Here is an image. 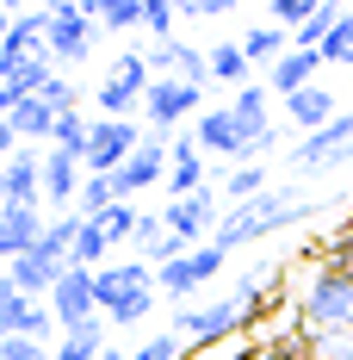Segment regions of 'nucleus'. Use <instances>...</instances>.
Listing matches in <instances>:
<instances>
[{
    "label": "nucleus",
    "instance_id": "f257e3e1",
    "mask_svg": "<svg viewBox=\"0 0 353 360\" xmlns=\"http://www.w3.org/2000/svg\"><path fill=\"white\" fill-rule=\"evenodd\" d=\"M317 205L304 199V193H260V199H248V205H236V212L217 224V249L229 255V249H248V243H260V236H273V230H285V224H298V217H310Z\"/></svg>",
    "mask_w": 353,
    "mask_h": 360
},
{
    "label": "nucleus",
    "instance_id": "f03ea898",
    "mask_svg": "<svg viewBox=\"0 0 353 360\" xmlns=\"http://www.w3.org/2000/svg\"><path fill=\"white\" fill-rule=\"evenodd\" d=\"M298 317H304V335L317 342V354H322V348H335V335H341V329L353 335V280L341 274V267H328V261H322L317 280L304 286Z\"/></svg>",
    "mask_w": 353,
    "mask_h": 360
},
{
    "label": "nucleus",
    "instance_id": "7ed1b4c3",
    "mask_svg": "<svg viewBox=\"0 0 353 360\" xmlns=\"http://www.w3.org/2000/svg\"><path fill=\"white\" fill-rule=\"evenodd\" d=\"M149 56L142 50H118V63H112V75L100 81V94H93V106H100V118H131V112L142 106V94H149Z\"/></svg>",
    "mask_w": 353,
    "mask_h": 360
},
{
    "label": "nucleus",
    "instance_id": "20e7f679",
    "mask_svg": "<svg viewBox=\"0 0 353 360\" xmlns=\"http://www.w3.org/2000/svg\"><path fill=\"white\" fill-rule=\"evenodd\" d=\"M236 329H248V304H242V298H217V304H186V311L174 317V335H180V342H192V348H211V342L236 335Z\"/></svg>",
    "mask_w": 353,
    "mask_h": 360
},
{
    "label": "nucleus",
    "instance_id": "39448f33",
    "mask_svg": "<svg viewBox=\"0 0 353 360\" xmlns=\"http://www.w3.org/2000/svg\"><path fill=\"white\" fill-rule=\"evenodd\" d=\"M137 149H142V131L131 118H93V137H87L81 168H87V174H118Z\"/></svg>",
    "mask_w": 353,
    "mask_h": 360
},
{
    "label": "nucleus",
    "instance_id": "423d86ee",
    "mask_svg": "<svg viewBox=\"0 0 353 360\" xmlns=\"http://www.w3.org/2000/svg\"><path fill=\"white\" fill-rule=\"evenodd\" d=\"M93 37H100V25H93L81 6H69V0H56V6H50V37H44L50 63H87Z\"/></svg>",
    "mask_w": 353,
    "mask_h": 360
},
{
    "label": "nucleus",
    "instance_id": "0eeeda50",
    "mask_svg": "<svg viewBox=\"0 0 353 360\" xmlns=\"http://www.w3.org/2000/svg\"><path fill=\"white\" fill-rule=\"evenodd\" d=\"M50 304V317H56V329H81L100 317V298H93V274L87 267H69L62 280H56V292L44 298Z\"/></svg>",
    "mask_w": 353,
    "mask_h": 360
},
{
    "label": "nucleus",
    "instance_id": "6e6552de",
    "mask_svg": "<svg viewBox=\"0 0 353 360\" xmlns=\"http://www.w3.org/2000/svg\"><path fill=\"white\" fill-rule=\"evenodd\" d=\"M223 261H229V255L217 249V243H205V249L180 255V261H168V267H155V286L174 292V298H192L205 280H217V274H223Z\"/></svg>",
    "mask_w": 353,
    "mask_h": 360
},
{
    "label": "nucleus",
    "instance_id": "1a4fd4ad",
    "mask_svg": "<svg viewBox=\"0 0 353 360\" xmlns=\"http://www.w3.org/2000/svg\"><path fill=\"white\" fill-rule=\"evenodd\" d=\"M161 224L174 230L180 243H199V236H217V193L211 186H199V193H186V199H168V212H161Z\"/></svg>",
    "mask_w": 353,
    "mask_h": 360
},
{
    "label": "nucleus",
    "instance_id": "9d476101",
    "mask_svg": "<svg viewBox=\"0 0 353 360\" xmlns=\"http://www.w3.org/2000/svg\"><path fill=\"white\" fill-rule=\"evenodd\" d=\"M199 100H205V87H186V81H149V94H142V112H149V124L155 131H174L180 118H192L199 112Z\"/></svg>",
    "mask_w": 353,
    "mask_h": 360
},
{
    "label": "nucleus",
    "instance_id": "9b49d317",
    "mask_svg": "<svg viewBox=\"0 0 353 360\" xmlns=\"http://www.w3.org/2000/svg\"><path fill=\"white\" fill-rule=\"evenodd\" d=\"M112 180H118V199H137V193H149V186H161V180H168V137H161V131L142 137V149Z\"/></svg>",
    "mask_w": 353,
    "mask_h": 360
},
{
    "label": "nucleus",
    "instance_id": "f8f14e48",
    "mask_svg": "<svg viewBox=\"0 0 353 360\" xmlns=\"http://www.w3.org/2000/svg\"><path fill=\"white\" fill-rule=\"evenodd\" d=\"M267 87H236V100H229V118H236V131H242L248 143V162L260 155V149H273V118H267Z\"/></svg>",
    "mask_w": 353,
    "mask_h": 360
},
{
    "label": "nucleus",
    "instance_id": "ddd939ff",
    "mask_svg": "<svg viewBox=\"0 0 353 360\" xmlns=\"http://www.w3.org/2000/svg\"><path fill=\"white\" fill-rule=\"evenodd\" d=\"M81 180H87L81 155H69V149H44V205L74 212V199H81Z\"/></svg>",
    "mask_w": 353,
    "mask_h": 360
},
{
    "label": "nucleus",
    "instance_id": "4468645a",
    "mask_svg": "<svg viewBox=\"0 0 353 360\" xmlns=\"http://www.w3.org/2000/svg\"><path fill=\"white\" fill-rule=\"evenodd\" d=\"M192 137H199V149H211V155H229L236 168L248 162V143H242V131H236V118H229V106H211V112H199Z\"/></svg>",
    "mask_w": 353,
    "mask_h": 360
},
{
    "label": "nucleus",
    "instance_id": "2eb2a0df",
    "mask_svg": "<svg viewBox=\"0 0 353 360\" xmlns=\"http://www.w3.org/2000/svg\"><path fill=\"white\" fill-rule=\"evenodd\" d=\"M285 118H291L304 137H317L322 124H335V118H341V106H335V94L317 81V87H304V94H291V100H285Z\"/></svg>",
    "mask_w": 353,
    "mask_h": 360
},
{
    "label": "nucleus",
    "instance_id": "dca6fc26",
    "mask_svg": "<svg viewBox=\"0 0 353 360\" xmlns=\"http://www.w3.org/2000/svg\"><path fill=\"white\" fill-rule=\"evenodd\" d=\"M317 69H322V56H317V50H285L279 63H273V81H267V94L291 100V94L317 87Z\"/></svg>",
    "mask_w": 353,
    "mask_h": 360
},
{
    "label": "nucleus",
    "instance_id": "f3484780",
    "mask_svg": "<svg viewBox=\"0 0 353 360\" xmlns=\"http://www.w3.org/2000/svg\"><path fill=\"white\" fill-rule=\"evenodd\" d=\"M37 243H44V212H6L0 217V267H13Z\"/></svg>",
    "mask_w": 353,
    "mask_h": 360
},
{
    "label": "nucleus",
    "instance_id": "a211bd4d",
    "mask_svg": "<svg viewBox=\"0 0 353 360\" xmlns=\"http://www.w3.org/2000/svg\"><path fill=\"white\" fill-rule=\"evenodd\" d=\"M100 354H106V317H93L81 329H62V342L50 348V360H100Z\"/></svg>",
    "mask_w": 353,
    "mask_h": 360
},
{
    "label": "nucleus",
    "instance_id": "6ab92c4d",
    "mask_svg": "<svg viewBox=\"0 0 353 360\" xmlns=\"http://www.w3.org/2000/svg\"><path fill=\"white\" fill-rule=\"evenodd\" d=\"M6 124H13V137H19V143H44V149H50V137H56V112L44 106L37 94L13 112V118H6Z\"/></svg>",
    "mask_w": 353,
    "mask_h": 360
},
{
    "label": "nucleus",
    "instance_id": "aec40b11",
    "mask_svg": "<svg viewBox=\"0 0 353 360\" xmlns=\"http://www.w3.org/2000/svg\"><path fill=\"white\" fill-rule=\"evenodd\" d=\"M285 50H291V32H279V25H248V32H242V56H248V69H254V63H267V69H273Z\"/></svg>",
    "mask_w": 353,
    "mask_h": 360
},
{
    "label": "nucleus",
    "instance_id": "412c9836",
    "mask_svg": "<svg viewBox=\"0 0 353 360\" xmlns=\"http://www.w3.org/2000/svg\"><path fill=\"white\" fill-rule=\"evenodd\" d=\"M112 205H118V180H112V174H87V180H81L74 217H87V224H93V217H106Z\"/></svg>",
    "mask_w": 353,
    "mask_h": 360
},
{
    "label": "nucleus",
    "instance_id": "4be33fe9",
    "mask_svg": "<svg viewBox=\"0 0 353 360\" xmlns=\"http://www.w3.org/2000/svg\"><path fill=\"white\" fill-rule=\"evenodd\" d=\"M106 255H112V236L100 230V224H87V217H81V236H74L69 267H87V274H100V267H106Z\"/></svg>",
    "mask_w": 353,
    "mask_h": 360
},
{
    "label": "nucleus",
    "instance_id": "5701e85b",
    "mask_svg": "<svg viewBox=\"0 0 353 360\" xmlns=\"http://www.w3.org/2000/svg\"><path fill=\"white\" fill-rule=\"evenodd\" d=\"M267 193V174H260V162H242V168H229L223 174V199H229V212L248 205V199H260Z\"/></svg>",
    "mask_w": 353,
    "mask_h": 360
},
{
    "label": "nucleus",
    "instance_id": "b1692460",
    "mask_svg": "<svg viewBox=\"0 0 353 360\" xmlns=\"http://www.w3.org/2000/svg\"><path fill=\"white\" fill-rule=\"evenodd\" d=\"M335 25H341V6H328V0H322L317 13H310V19L291 32V50H322V37L335 32Z\"/></svg>",
    "mask_w": 353,
    "mask_h": 360
},
{
    "label": "nucleus",
    "instance_id": "393cba45",
    "mask_svg": "<svg viewBox=\"0 0 353 360\" xmlns=\"http://www.w3.org/2000/svg\"><path fill=\"white\" fill-rule=\"evenodd\" d=\"M74 236H81V217L62 212V217H50V224H44V243H37V249L56 255V261H69V255H74Z\"/></svg>",
    "mask_w": 353,
    "mask_h": 360
},
{
    "label": "nucleus",
    "instance_id": "a878e982",
    "mask_svg": "<svg viewBox=\"0 0 353 360\" xmlns=\"http://www.w3.org/2000/svg\"><path fill=\"white\" fill-rule=\"evenodd\" d=\"M205 56H211V81H229V87H248V81H242V75H248V56H242V44H211Z\"/></svg>",
    "mask_w": 353,
    "mask_h": 360
},
{
    "label": "nucleus",
    "instance_id": "bb28decb",
    "mask_svg": "<svg viewBox=\"0 0 353 360\" xmlns=\"http://www.w3.org/2000/svg\"><path fill=\"white\" fill-rule=\"evenodd\" d=\"M174 81L205 87V81H211V56H205V50H192V44H174Z\"/></svg>",
    "mask_w": 353,
    "mask_h": 360
},
{
    "label": "nucleus",
    "instance_id": "cd10ccee",
    "mask_svg": "<svg viewBox=\"0 0 353 360\" xmlns=\"http://www.w3.org/2000/svg\"><path fill=\"white\" fill-rule=\"evenodd\" d=\"M87 137H93V124H87L81 112H62V118H56V137H50V149H69V155H87Z\"/></svg>",
    "mask_w": 353,
    "mask_h": 360
},
{
    "label": "nucleus",
    "instance_id": "c85d7f7f",
    "mask_svg": "<svg viewBox=\"0 0 353 360\" xmlns=\"http://www.w3.org/2000/svg\"><path fill=\"white\" fill-rule=\"evenodd\" d=\"M137 205H131V199H118V205H112V212L106 217H93V224H100V230H106V236H112V249H118V243H131V236H137Z\"/></svg>",
    "mask_w": 353,
    "mask_h": 360
},
{
    "label": "nucleus",
    "instance_id": "c756f323",
    "mask_svg": "<svg viewBox=\"0 0 353 360\" xmlns=\"http://www.w3.org/2000/svg\"><path fill=\"white\" fill-rule=\"evenodd\" d=\"M37 100H44V106L56 112V118H62V112H81V94H74V81H69V75H50Z\"/></svg>",
    "mask_w": 353,
    "mask_h": 360
},
{
    "label": "nucleus",
    "instance_id": "7c9ffc66",
    "mask_svg": "<svg viewBox=\"0 0 353 360\" xmlns=\"http://www.w3.org/2000/svg\"><path fill=\"white\" fill-rule=\"evenodd\" d=\"M317 56H322V63H347V56H353V13H341V25L322 37Z\"/></svg>",
    "mask_w": 353,
    "mask_h": 360
},
{
    "label": "nucleus",
    "instance_id": "2f4dec72",
    "mask_svg": "<svg viewBox=\"0 0 353 360\" xmlns=\"http://www.w3.org/2000/svg\"><path fill=\"white\" fill-rule=\"evenodd\" d=\"M142 32H155V44H174V6L168 0H142Z\"/></svg>",
    "mask_w": 353,
    "mask_h": 360
},
{
    "label": "nucleus",
    "instance_id": "473e14b6",
    "mask_svg": "<svg viewBox=\"0 0 353 360\" xmlns=\"http://www.w3.org/2000/svg\"><path fill=\"white\" fill-rule=\"evenodd\" d=\"M32 304H37V298H25V292H13V298L0 304V342H6V335H25V317H32Z\"/></svg>",
    "mask_w": 353,
    "mask_h": 360
},
{
    "label": "nucleus",
    "instance_id": "72a5a7b5",
    "mask_svg": "<svg viewBox=\"0 0 353 360\" xmlns=\"http://www.w3.org/2000/svg\"><path fill=\"white\" fill-rule=\"evenodd\" d=\"M100 25H106V32H131V25H142V0H106Z\"/></svg>",
    "mask_w": 353,
    "mask_h": 360
},
{
    "label": "nucleus",
    "instance_id": "f704fd0d",
    "mask_svg": "<svg viewBox=\"0 0 353 360\" xmlns=\"http://www.w3.org/2000/svg\"><path fill=\"white\" fill-rule=\"evenodd\" d=\"M0 354H6V360H50V354H44V342H32V335H6Z\"/></svg>",
    "mask_w": 353,
    "mask_h": 360
},
{
    "label": "nucleus",
    "instance_id": "c9c22d12",
    "mask_svg": "<svg viewBox=\"0 0 353 360\" xmlns=\"http://www.w3.org/2000/svg\"><path fill=\"white\" fill-rule=\"evenodd\" d=\"M322 261H328V267H341V274H347V280H353V236H335Z\"/></svg>",
    "mask_w": 353,
    "mask_h": 360
},
{
    "label": "nucleus",
    "instance_id": "e433bc0d",
    "mask_svg": "<svg viewBox=\"0 0 353 360\" xmlns=\"http://www.w3.org/2000/svg\"><path fill=\"white\" fill-rule=\"evenodd\" d=\"M186 13L192 19H217V13H229V0H186Z\"/></svg>",
    "mask_w": 353,
    "mask_h": 360
},
{
    "label": "nucleus",
    "instance_id": "4c0bfd02",
    "mask_svg": "<svg viewBox=\"0 0 353 360\" xmlns=\"http://www.w3.org/2000/svg\"><path fill=\"white\" fill-rule=\"evenodd\" d=\"M13 292H19V286H13V274H6V267H0V304H6V298H13Z\"/></svg>",
    "mask_w": 353,
    "mask_h": 360
},
{
    "label": "nucleus",
    "instance_id": "58836bf2",
    "mask_svg": "<svg viewBox=\"0 0 353 360\" xmlns=\"http://www.w3.org/2000/svg\"><path fill=\"white\" fill-rule=\"evenodd\" d=\"M6 32H13V13H6V6H0V37H6Z\"/></svg>",
    "mask_w": 353,
    "mask_h": 360
},
{
    "label": "nucleus",
    "instance_id": "ea45409f",
    "mask_svg": "<svg viewBox=\"0 0 353 360\" xmlns=\"http://www.w3.org/2000/svg\"><path fill=\"white\" fill-rule=\"evenodd\" d=\"M100 360H131V354H124V348H106V354H100Z\"/></svg>",
    "mask_w": 353,
    "mask_h": 360
},
{
    "label": "nucleus",
    "instance_id": "a19ab883",
    "mask_svg": "<svg viewBox=\"0 0 353 360\" xmlns=\"http://www.w3.org/2000/svg\"><path fill=\"white\" fill-rule=\"evenodd\" d=\"M335 360H353V342H347V348H341V354H335Z\"/></svg>",
    "mask_w": 353,
    "mask_h": 360
},
{
    "label": "nucleus",
    "instance_id": "79ce46f5",
    "mask_svg": "<svg viewBox=\"0 0 353 360\" xmlns=\"http://www.w3.org/2000/svg\"><path fill=\"white\" fill-rule=\"evenodd\" d=\"M341 236H353V217H347V230H341Z\"/></svg>",
    "mask_w": 353,
    "mask_h": 360
},
{
    "label": "nucleus",
    "instance_id": "37998d69",
    "mask_svg": "<svg viewBox=\"0 0 353 360\" xmlns=\"http://www.w3.org/2000/svg\"><path fill=\"white\" fill-rule=\"evenodd\" d=\"M347 69H353V56H347Z\"/></svg>",
    "mask_w": 353,
    "mask_h": 360
},
{
    "label": "nucleus",
    "instance_id": "c03bdc74",
    "mask_svg": "<svg viewBox=\"0 0 353 360\" xmlns=\"http://www.w3.org/2000/svg\"><path fill=\"white\" fill-rule=\"evenodd\" d=\"M0 360H6V354H0Z\"/></svg>",
    "mask_w": 353,
    "mask_h": 360
}]
</instances>
